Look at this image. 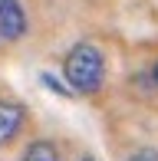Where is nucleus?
<instances>
[{
	"label": "nucleus",
	"instance_id": "nucleus-1",
	"mask_svg": "<svg viewBox=\"0 0 158 161\" xmlns=\"http://www.w3.org/2000/svg\"><path fill=\"white\" fill-rule=\"evenodd\" d=\"M63 76L66 86L76 96H96L105 82V56L92 43H76L63 59Z\"/></svg>",
	"mask_w": 158,
	"mask_h": 161
},
{
	"label": "nucleus",
	"instance_id": "nucleus-2",
	"mask_svg": "<svg viewBox=\"0 0 158 161\" xmlns=\"http://www.w3.org/2000/svg\"><path fill=\"white\" fill-rule=\"evenodd\" d=\"M26 33V13L20 0H0V43H13Z\"/></svg>",
	"mask_w": 158,
	"mask_h": 161
},
{
	"label": "nucleus",
	"instance_id": "nucleus-3",
	"mask_svg": "<svg viewBox=\"0 0 158 161\" xmlns=\"http://www.w3.org/2000/svg\"><path fill=\"white\" fill-rule=\"evenodd\" d=\"M23 122H26V108L20 105V102L0 99V148H3V145H10L13 138L20 135Z\"/></svg>",
	"mask_w": 158,
	"mask_h": 161
},
{
	"label": "nucleus",
	"instance_id": "nucleus-4",
	"mask_svg": "<svg viewBox=\"0 0 158 161\" xmlns=\"http://www.w3.org/2000/svg\"><path fill=\"white\" fill-rule=\"evenodd\" d=\"M20 161H59V148L46 138H37V142L26 145V151L20 155Z\"/></svg>",
	"mask_w": 158,
	"mask_h": 161
},
{
	"label": "nucleus",
	"instance_id": "nucleus-5",
	"mask_svg": "<svg viewBox=\"0 0 158 161\" xmlns=\"http://www.w3.org/2000/svg\"><path fill=\"white\" fill-rule=\"evenodd\" d=\"M132 82L138 86V89H145V92H158V59L148 66V69H142L138 76H132Z\"/></svg>",
	"mask_w": 158,
	"mask_h": 161
},
{
	"label": "nucleus",
	"instance_id": "nucleus-6",
	"mask_svg": "<svg viewBox=\"0 0 158 161\" xmlns=\"http://www.w3.org/2000/svg\"><path fill=\"white\" fill-rule=\"evenodd\" d=\"M40 82L46 86L49 92H56V96H63V99H69V96H73V89H69L66 82H59V79H56L53 72H40Z\"/></svg>",
	"mask_w": 158,
	"mask_h": 161
},
{
	"label": "nucleus",
	"instance_id": "nucleus-7",
	"mask_svg": "<svg viewBox=\"0 0 158 161\" xmlns=\"http://www.w3.org/2000/svg\"><path fill=\"white\" fill-rule=\"evenodd\" d=\"M125 161H158V148H138V151H132Z\"/></svg>",
	"mask_w": 158,
	"mask_h": 161
},
{
	"label": "nucleus",
	"instance_id": "nucleus-8",
	"mask_svg": "<svg viewBox=\"0 0 158 161\" xmlns=\"http://www.w3.org/2000/svg\"><path fill=\"white\" fill-rule=\"evenodd\" d=\"M79 161H96V158H79Z\"/></svg>",
	"mask_w": 158,
	"mask_h": 161
}]
</instances>
